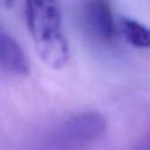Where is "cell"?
Masks as SVG:
<instances>
[{
  "mask_svg": "<svg viewBox=\"0 0 150 150\" xmlns=\"http://www.w3.org/2000/svg\"><path fill=\"white\" fill-rule=\"evenodd\" d=\"M120 29L124 39L138 48H150V28L131 18L120 19Z\"/></svg>",
  "mask_w": 150,
  "mask_h": 150,
  "instance_id": "obj_5",
  "label": "cell"
},
{
  "mask_svg": "<svg viewBox=\"0 0 150 150\" xmlns=\"http://www.w3.org/2000/svg\"><path fill=\"white\" fill-rule=\"evenodd\" d=\"M28 28L42 62L53 68L63 67L69 57L68 42L61 29V12L56 0H26Z\"/></svg>",
  "mask_w": 150,
  "mask_h": 150,
  "instance_id": "obj_1",
  "label": "cell"
},
{
  "mask_svg": "<svg viewBox=\"0 0 150 150\" xmlns=\"http://www.w3.org/2000/svg\"><path fill=\"white\" fill-rule=\"evenodd\" d=\"M13 1H14V0H1L2 6H4V7H6V8L11 7V6H12V4H13Z\"/></svg>",
  "mask_w": 150,
  "mask_h": 150,
  "instance_id": "obj_6",
  "label": "cell"
},
{
  "mask_svg": "<svg viewBox=\"0 0 150 150\" xmlns=\"http://www.w3.org/2000/svg\"><path fill=\"white\" fill-rule=\"evenodd\" d=\"M105 129L104 118L96 112L76 115L64 122L55 135V146L74 150L93 142Z\"/></svg>",
  "mask_w": 150,
  "mask_h": 150,
  "instance_id": "obj_2",
  "label": "cell"
},
{
  "mask_svg": "<svg viewBox=\"0 0 150 150\" xmlns=\"http://www.w3.org/2000/svg\"><path fill=\"white\" fill-rule=\"evenodd\" d=\"M0 63L5 71L13 75H26L29 71L22 48L18 41L5 30L0 33Z\"/></svg>",
  "mask_w": 150,
  "mask_h": 150,
  "instance_id": "obj_4",
  "label": "cell"
},
{
  "mask_svg": "<svg viewBox=\"0 0 150 150\" xmlns=\"http://www.w3.org/2000/svg\"><path fill=\"white\" fill-rule=\"evenodd\" d=\"M87 32L98 40H110L115 32L114 16L109 0H86L82 9Z\"/></svg>",
  "mask_w": 150,
  "mask_h": 150,
  "instance_id": "obj_3",
  "label": "cell"
}]
</instances>
